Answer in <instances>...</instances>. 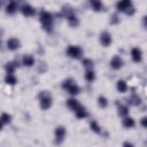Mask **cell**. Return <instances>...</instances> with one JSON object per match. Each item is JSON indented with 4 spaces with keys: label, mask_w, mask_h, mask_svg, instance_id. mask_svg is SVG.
<instances>
[{
    "label": "cell",
    "mask_w": 147,
    "mask_h": 147,
    "mask_svg": "<svg viewBox=\"0 0 147 147\" xmlns=\"http://www.w3.org/2000/svg\"><path fill=\"white\" fill-rule=\"evenodd\" d=\"M20 10H21V13H22L24 16H26V17H31V16H34V15H36V9H34V7H32L30 3H24V5L20 8Z\"/></svg>",
    "instance_id": "7"
},
{
    "label": "cell",
    "mask_w": 147,
    "mask_h": 147,
    "mask_svg": "<svg viewBox=\"0 0 147 147\" xmlns=\"http://www.w3.org/2000/svg\"><path fill=\"white\" fill-rule=\"evenodd\" d=\"M109 64H110V67H111L114 70H118V69H121V68L123 67L124 62H123L122 57H119L118 55H115V56H113V57H111V60H110Z\"/></svg>",
    "instance_id": "8"
},
{
    "label": "cell",
    "mask_w": 147,
    "mask_h": 147,
    "mask_svg": "<svg viewBox=\"0 0 147 147\" xmlns=\"http://www.w3.org/2000/svg\"><path fill=\"white\" fill-rule=\"evenodd\" d=\"M123 147H134L131 142H129V141H125V142H123Z\"/></svg>",
    "instance_id": "31"
},
{
    "label": "cell",
    "mask_w": 147,
    "mask_h": 147,
    "mask_svg": "<svg viewBox=\"0 0 147 147\" xmlns=\"http://www.w3.org/2000/svg\"><path fill=\"white\" fill-rule=\"evenodd\" d=\"M5 83L8 84V85H15L17 83V78L14 74H9V75H6L5 77Z\"/></svg>",
    "instance_id": "23"
},
{
    "label": "cell",
    "mask_w": 147,
    "mask_h": 147,
    "mask_svg": "<svg viewBox=\"0 0 147 147\" xmlns=\"http://www.w3.org/2000/svg\"><path fill=\"white\" fill-rule=\"evenodd\" d=\"M20 47H21V41H20L17 38L11 37V38H9V39L7 40V48H8L9 51H16V49H18Z\"/></svg>",
    "instance_id": "10"
},
{
    "label": "cell",
    "mask_w": 147,
    "mask_h": 147,
    "mask_svg": "<svg viewBox=\"0 0 147 147\" xmlns=\"http://www.w3.org/2000/svg\"><path fill=\"white\" fill-rule=\"evenodd\" d=\"M90 129H91L93 132L98 133V134H100V133L102 132V129H101V126L99 125V123H98L96 121H91V122H90Z\"/></svg>",
    "instance_id": "22"
},
{
    "label": "cell",
    "mask_w": 147,
    "mask_h": 147,
    "mask_svg": "<svg viewBox=\"0 0 147 147\" xmlns=\"http://www.w3.org/2000/svg\"><path fill=\"white\" fill-rule=\"evenodd\" d=\"M0 40H1V37H0Z\"/></svg>",
    "instance_id": "33"
},
{
    "label": "cell",
    "mask_w": 147,
    "mask_h": 147,
    "mask_svg": "<svg viewBox=\"0 0 147 147\" xmlns=\"http://www.w3.org/2000/svg\"><path fill=\"white\" fill-rule=\"evenodd\" d=\"M62 88L67 90L71 95H77L80 92V87L75 83V80L72 78H68L62 82Z\"/></svg>",
    "instance_id": "3"
},
{
    "label": "cell",
    "mask_w": 147,
    "mask_h": 147,
    "mask_svg": "<svg viewBox=\"0 0 147 147\" xmlns=\"http://www.w3.org/2000/svg\"><path fill=\"white\" fill-rule=\"evenodd\" d=\"M39 21L41 23V26L42 29L46 31V32H52L53 31V22H54V18H53V15L47 11V10H41L40 14H39Z\"/></svg>",
    "instance_id": "1"
},
{
    "label": "cell",
    "mask_w": 147,
    "mask_h": 147,
    "mask_svg": "<svg viewBox=\"0 0 147 147\" xmlns=\"http://www.w3.org/2000/svg\"><path fill=\"white\" fill-rule=\"evenodd\" d=\"M3 125H5V124H3V123L1 122V119H0V130H2V127H3Z\"/></svg>",
    "instance_id": "32"
},
{
    "label": "cell",
    "mask_w": 147,
    "mask_h": 147,
    "mask_svg": "<svg viewBox=\"0 0 147 147\" xmlns=\"http://www.w3.org/2000/svg\"><path fill=\"white\" fill-rule=\"evenodd\" d=\"M16 68H17V62H15V61H10V62H7L5 64V70H6L7 75L14 74L15 70H16Z\"/></svg>",
    "instance_id": "13"
},
{
    "label": "cell",
    "mask_w": 147,
    "mask_h": 147,
    "mask_svg": "<svg viewBox=\"0 0 147 147\" xmlns=\"http://www.w3.org/2000/svg\"><path fill=\"white\" fill-rule=\"evenodd\" d=\"M116 87H117V90H118V92H121V93H125V92L127 91V88H129V86H127V84H126V82H125V80H122V79H119V80H117V84H116Z\"/></svg>",
    "instance_id": "21"
},
{
    "label": "cell",
    "mask_w": 147,
    "mask_h": 147,
    "mask_svg": "<svg viewBox=\"0 0 147 147\" xmlns=\"http://www.w3.org/2000/svg\"><path fill=\"white\" fill-rule=\"evenodd\" d=\"M85 79H86V82H88V83H92V82L95 79V74H94L93 69L85 71Z\"/></svg>",
    "instance_id": "25"
},
{
    "label": "cell",
    "mask_w": 147,
    "mask_h": 147,
    "mask_svg": "<svg viewBox=\"0 0 147 147\" xmlns=\"http://www.w3.org/2000/svg\"><path fill=\"white\" fill-rule=\"evenodd\" d=\"M0 119H1V122L3 124H9L10 121H11V116L9 114H7V113H2L1 116H0Z\"/></svg>",
    "instance_id": "27"
},
{
    "label": "cell",
    "mask_w": 147,
    "mask_h": 147,
    "mask_svg": "<svg viewBox=\"0 0 147 147\" xmlns=\"http://www.w3.org/2000/svg\"><path fill=\"white\" fill-rule=\"evenodd\" d=\"M131 7H133V6H132V2H131L130 0H124V1H119V2L116 3V9H117L118 11H124V13H126Z\"/></svg>",
    "instance_id": "9"
},
{
    "label": "cell",
    "mask_w": 147,
    "mask_h": 147,
    "mask_svg": "<svg viewBox=\"0 0 147 147\" xmlns=\"http://www.w3.org/2000/svg\"><path fill=\"white\" fill-rule=\"evenodd\" d=\"M118 115L119 116H122V117H126L127 115H129V107L127 106H125V105H119L118 106Z\"/></svg>",
    "instance_id": "24"
},
{
    "label": "cell",
    "mask_w": 147,
    "mask_h": 147,
    "mask_svg": "<svg viewBox=\"0 0 147 147\" xmlns=\"http://www.w3.org/2000/svg\"><path fill=\"white\" fill-rule=\"evenodd\" d=\"M127 102L131 105V106H139L141 103V98L138 95V94H132L129 99H127Z\"/></svg>",
    "instance_id": "19"
},
{
    "label": "cell",
    "mask_w": 147,
    "mask_h": 147,
    "mask_svg": "<svg viewBox=\"0 0 147 147\" xmlns=\"http://www.w3.org/2000/svg\"><path fill=\"white\" fill-rule=\"evenodd\" d=\"M67 106H68V108L71 109L72 111H76V110L80 107V103H79L76 99L71 98V99H68V100H67Z\"/></svg>",
    "instance_id": "14"
},
{
    "label": "cell",
    "mask_w": 147,
    "mask_h": 147,
    "mask_svg": "<svg viewBox=\"0 0 147 147\" xmlns=\"http://www.w3.org/2000/svg\"><path fill=\"white\" fill-rule=\"evenodd\" d=\"M90 5H91V7H92V9L94 10V11H101V10H103V3L101 2V1H98V0H92L91 2H90Z\"/></svg>",
    "instance_id": "20"
},
{
    "label": "cell",
    "mask_w": 147,
    "mask_h": 147,
    "mask_svg": "<svg viewBox=\"0 0 147 147\" xmlns=\"http://www.w3.org/2000/svg\"><path fill=\"white\" fill-rule=\"evenodd\" d=\"M140 124L142 125V127H147V117L144 116L141 119H140Z\"/></svg>",
    "instance_id": "30"
},
{
    "label": "cell",
    "mask_w": 147,
    "mask_h": 147,
    "mask_svg": "<svg viewBox=\"0 0 147 147\" xmlns=\"http://www.w3.org/2000/svg\"><path fill=\"white\" fill-rule=\"evenodd\" d=\"M38 99H39V106L42 110H48L53 105V100L48 91H40V93L38 94Z\"/></svg>",
    "instance_id": "2"
},
{
    "label": "cell",
    "mask_w": 147,
    "mask_h": 147,
    "mask_svg": "<svg viewBox=\"0 0 147 147\" xmlns=\"http://www.w3.org/2000/svg\"><path fill=\"white\" fill-rule=\"evenodd\" d=\"M75 115H76V117H77V118H79V119H84L85 117H87L88 113H87L86 108H85V107H83V106L80 105V107L75 111Z\"/></svg>",
    "instance_id": "16"
},
{
    "label": "cell",
    "mask_w": 147,
    "mask_h": 147,
    "mask_svg": "<svg viewBox=\"0 0 147 147\" xmlns=\"http://www.w3.org/2000/svg\"><path fill=\"white\" fill-rule=\"evenodd\" d=\"M22 63H23V65L30 68V67H32V65L34 64V57H33L32 55H30V54H26V55L23 56V59H22Z\"/></svg>",
    "instance_id": "15"
},
{
    "label": "cell",
    "mask_w": 147,
    "mask_h": 147,
    "mask_svg": "<svg viewBox=\"0 0 147 147\" xmlns=\"http://www.w3.org/2000/svg\"><path fill=\"white\" fill-rule=\"evenodd\" d=\"M99 40H100V42L103 47H108V46H110V44L113 41V38H111V34L108 31H103V32L100 33Z\"/></svg>",
    "instance_id": "6"
},
{
    "label": "cell",
    "mask_w": 147,
    "mask_h": 147,
    "mask_svg": "<svg viewBox=\"0 0 147 147\" xmlns=\"http://www.w3.org/2000/svg\"><path fill=\"white\" fill-rule=\"evenodd\" d=\"M122 124H123V126H124V127H126V129H131V127H133V126L136 125V122H134V119H133L132 117L126 116V117H124V118H123Z\"/></svg>",
    "instance_id": "18"
},
{
    "label": "cell",
    "mask_w": 147,
    "mask_h": 147,
    "mask_svg": "<svg viewBox=\"0 0 147 147\" xmlns=\"http://www.w3.org/2000/svg\"><path fill=\"white\" fill-rule=\"evenodd\" d=\"M110 23H111V24H117V23H119V18L117 17L116 14H114V15L111 16V18H110Z\"/></svg>",
    "instance_id": "29"
},
{
    "label": "cell",
    "mask_w": 147,
    "mask_h": 147,
    "mask_svg": "<svg viewBox=\"0 0 147 147\" xmlns=\"http://www.w3.org/2000/svg\"><path fill=\"white\" fill-rule=\"evenodd\" d=\"M131 57H132V61L138 63L142 60V52L139 47H133L131 49Z\"/></svg>",
    "instance_id": "11"
},
{
    "label": "cell",
    "mask_w": 147,
    "mask_h": 147,
    "mask_svg": "<svg viewBox=\"0 0 147 147\" xmlns=\"http://www.w3.org/2000/svg\"><path fill=\"white\" fill-rule=\"evenodd\" d=\"M65 134H67V129H65L64 126L60 125V126L55 127V130H54V137H55L54 142H55L56 145L62 144V141H63L64 138H65Z\"/></svg>",
    "instance_id": "5"
},
{
    "label": "cell",
    "mask_w": 147,
    "mask_h": 147,
    "mask_svg": "<svg viewBox=\"0 0 147 147\" xmlns=\"http://www.w3.org/2000/svg\"><path fill=\"white\" fill-rule=\"evenodd\" d=\"M17 9H18V7H17V3H16L15 1H11V2H9V3L6 6V13L9 14V15L15 14V13L17 11Z\"/></svg>",
    "instance_id": "17"
},
{
    "label": "cell",
    "mask_w": 147,
    "mask_h": 147,
    "mask_svg": "<svg viewBox=\"0 0 147 147\" xmlns=\"http://www.w3.org/2000/svg\"><path fill=\"white\" fill-rule=\"evenodd\" d=\"M65 18H67V21H68V24H69L71 28H76V26L79 25V20H78V17L76 16V14H75L74 11L70 13L69 15H67Z\"/></svg>",
    "instance_id": "12"
},
{
    "label": "cell",
    "mask_w": 147,
    "mask_h": 147,
    "mask_svg": "<svg viewBox=\"0 0 147 147\" xmlns=\"http://www.w3.org/2000/svg\"><path fill=\"white\" fill-rule=\"evenodd\" d=\"M98 105H99V107H101V108H106L107 106H108V100H107V98H105V96H99L98 98Z\"/></svg>",
    "instance_id": "28"
},
{
    "label": "cell",
    "mask_w": 147,
    "mask_h": 147,
    "mask_svg": "<svg viewBox=\"0 0 147 147\" xmlns=\"http://www.w3.org/2000/svg\"><path fill=\"white\" fill-rule=\"evenodd\" d=\"M65 54L69 57H71V59H80L83 56L84 52H83V49L79 46H77V45H70L65 49Z\"/></svg>",
    "instance_id": "4"
},
{
    "label": "cell",
    "mask_w": 147,
    "mask_h": 147,
    "mask_svg": "<svg viewBox=\"0 0 147 147\" xmlns=\"http://www.w3.org/2000/svg\"><path fill=\"white\" fill-rule=\"evenodd\" d=\"M82 64L86 68V70H91V69H93L94 62H93L91 59H84V60L82 61Z\"/></svg>",
    "instance_id": "26"
}]
</instances>
